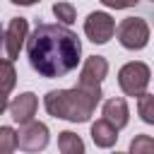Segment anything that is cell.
<instances>
[{
    "mask_svg": "<svg viewBox=\"0 0 154 154\" xmlns=\"http://www.w3.org/2000/svg\"><path fill=\"white\" fill-rule=\"evenodd\" d=\"M82 55V41L77 34L63 24H36V29L26 38V58L34 72L46 79L70 75Z\"/></svg>",
    "mask_w": 154,
    "mask_h": 154,
    "instance_id": "cell-1",
    "label": "cell"
},
{
    "mask_svg": "<svg viewBox=\"0 0 154 154\" xmlns=\"http://www.w3.org/2000/svg\"><path fill=\"white\" fill-rule=\"evenodd\" d=\"M101 87H72V89H53L43 96V108L48 116L70 120V123H87L96 103L101 101Z\"/></svg>",
    "mask_w": 154,
    "mask_h": 154,
    "instance_id": "cell-2",
    "label": "cell"
},
{
    "mask_svg": "<svg viewBox=\"0 0 154 154\" xmlns=\"http://www.w3.org/2000/svg\"><path fill=\"white\" fill-rule=\"evenodd\" d=\"M149 82H152V72H149L147 63L132 60L118 70V87L123 89L125 96H142L147 91Z\"/></svg>",
    "mask_w": 154,
    "mask_h": 154,
    "instance_id": "cell-3",
    "label": "cell"
},
{
    "mask_svg": "<svg viewBox=\"0 0 154 154\" xmlns=\"http://www.w3.org/2000/svg\"><path fill=\"white\" fill-rule=\"evenodd\" d=\"M118 43L128 51H142L149 43V24L142 17H125L116 26Z\"/></svg>",
    "mask_w": 154,
    "mask_h": 154,
    "instance_id": "cell-4",
    "label": "cell"
},
{
    "mask_svg": "<svg viewBox=\"0 0 154 154\" xmlns=\"http://www.w3.org/2000/svg\"><path fill=\"white\" fill-rule=\"evenodd\" d=\"M48 125L38 123V120H29L22 123L17 130V147L24 152H41L48 144Z\"/></svg>",
    "mask_w": 154,
    "mask_h": 154,
    "instance_id": "cell-5",
    "label": "cell"
},
{
    "mask_svg": "<svg viewBox=\"0 0 154 154\" xmlns=\"http://www.w3.org/2000/svg\"><path fill=\"white\" fill-rule=\"evenodd\" d=\"M84 34L91 43H108L116 34V19L108 12H91L84 19Z\"/></svg>",
    "mask_w": 154,
    "mask_h": 154,
    "instance_id": "cell-6",
    "label": "cell"
},
{
    "mask_svg": "<svg viewBox=\"0 0 154 154\" xmlns=\"http://www.w3.org/2000/svg\"><path fill=\"white\" fill-rule=\"evenodd\" d=\"M26 38H29V22L24 17H12L5 29V41H2L5 55L10 60H14L19 55V51L26 46Z\"/></svg>",
    "mask_w": 154,
    "mask_h": 154,
    "instance_id": "cell-7",
    "label": "cell"
},
{
    "mask_svg": "<svg viewBox=\"0 0 154 154\" xmlns=\"http://www.w3.org/2000/svg\"><path fill=\"white\" fill-rule=\"evenodd\" d=\"M108 75V60L103 55H89L79 70V82L82 87H101V82Z\"/></svg>",
    "mask_w": 154,
    "mask_h": 154,
    "instance_id": "cell-8",
    "label": "cell"
},
{
    "mask_svg": "<svg viewBox=\"0 0 154 154\" xmlns=\"http://www.w3.org/2000/svg\"><path fill=\"white\" fill-rule=\"evenodd\" d=\"M36 108H38V99H36V94H31V91H24V94L14 96V99L10 101V106H7L10 118H12L14 123H19V125L34 120Z\"/></svg>",
    "mask_w": 154,
    "mask_h": 154,
    "instance_id": "cell-9",
    "label": "cell"
},
{
    "mask_svg": "<svg viewBox=\"0 0 154 154\" xmlns=\"http://www.w3.org/2000/svg\"><path fill=\"white\" fill-rule=\"evenodd\" d=\"M101 116H103L111 125H116L118 130H123V128L128 125V120H130V111H128L125 99H123V96L106 99V101H103V108H101Z\"/></svg>",
    "mask_w": 154,
    "mask_h": 154,
    "instance_id": "cell-10",
    "label": "cell"
},
{
    "mask_svg": "<svg viewBox=\"0 0 154 154\" xmlns=\"http://www.w3.org/2000/svg\"><path fill=\"white\" fill-rule=\"evenodd\" d=\"M91 140H94L96 147H101V149H111V147L118 142V128L111 125L106 118H101V120L91 123Z\"/></svg>",
    "mask_w": 154,
    "mask_h": 154,
    "instance_id": "cell-11",
    "label": "cell"
},
{
    "mask_svg": "<svg viewBox=\"0 0 154 154\" xmlns=\"http://www.w3.org/2000/svg\"><path fill=\"white\" fill-rule=\"evenodd\" d=\"M58 149L63 154H82L84 152V142L79 135H75L72 130H63L58 137Z\"/></svg>",
    "mask_w": 154,
    "mask_h": 154,
    "instance_id": "cell-12",
    "label": "cell"
},
{
    "mask_svg": "<svg viewBox=\"0 0 154 154\" xmlns=\"http://www.w3.org/2000/svg\"><path fill=\"white\" fill-rule=\"evenodd\" d=\"M17 84V72L10 58H0V91L10 94Z\"/></svg>",
    "mask_w": 154,
    "mask_h": 154,
    "instance_id": "cell-13",
    "label": "cell"
},
{
    "mask_svg": "<svg viewBox=\"0 0 154 154\" xmlns=\"http://www.w3.org/2000/svg\"><path fill=\"white\" fill-rule=\"evenodd\" d=\"M137 116L147 123V125H154V96L152 94H142L137 96Z\"/></svg>",
    "mask_w": 154,
    "mask_h": 154,
    "instance_id": "cell-14",
    "label": "cell"
},
{
    "mask_svg": "<svg viewBox=\"0 0 154 154\" xmlns=\"http://www.w3.org/2000/svg\"><path fill=\"white\" fill-rule=\"evenodd\" d=\"M17 149V130L10 125H0V154H10Z\"/></svg>",
    "mask_w": 154,
    "mask_h": 154,
    "instance_id": "cell-15",
    "label": "cell"
},
{
    "mask_svg": "<svg viewBox=\"0 0 154 154\" xmlns=\"http://www.w3.org/2000/svg\"><path fill=\"white\" fill-rule=\"evenodd\" d=\"M53 14H55V19L58 22H63V24H72L75 22V17H77V12H75V7L70 5V2H55L53 5Z\"/></svg>",
    "mask_w": 154,
    "mask_h": 154,
    "instance_id": "cell-16",
    "label": "cell"
},
{
    "mask_svg": "<svg viewBox=\"0 0 154 154\" xmlns=\"http://www.w3.org/2000/svg\"><path fill=\"white\" fill-rule=\"evenodd\" d=\"M130 152L132 154H154V137L149 135H137L130 142Z\"/></svg>",
    "mask_w": 154,
    "mask_h": 154,
    "instance_id": "cell-17",
    "label": "cell"
},
{
    "mask_svg": "<svg viewBox=\"0 0 154 154\" xmlns=\"http://www.w3.org/2000/svg\"><path fill=\"white\" fill-rule=\"evenodd\" d=\"M140 0H101V5L111 7V10H128V7H135Z\"/></svg>",
    "mask_w": 154,
    "mask_h": 154,
    "instance_id": "cell-18",
    "label": "cell"
},
{
    "mask_svg": "<svg viewBox=\"0 0 154 154\" xmlns=\"http://www.w3.org/2000/svg\"><path fill=\"white\" fill-rule=\"evenodd\" d=\"M7 106H10V101H7V94H5V91H0V116L7 111Z\"/></svg>",
    "mask_w": 154,
    "mask_h": 154,
    "instance_id": "cell-19",
    "label": "cell"
},
{
    "mask_svg": "<svg viewBox=\"0 0 154 154\" xmlns=\"http://www.w3.org/2000/svg\"><path fill=\"white\" fill-rule=\"evenodd\" d=\"M10 2H14V5H22V7H29V5H36V2H41V0H10Z\"/></svg>",
    "mask_w": 154,
    "mask_h": 154,
    "instance_id": "cell-20",
    "label": "cell"
},
{
    "mask_svg": "<svg viewBox=\"0 0 154 154\" xmlns=\"http://www.w3.org/2000/svg\"><path fill=\"white\" fill-rule=\"evenodd\" d=\"M2 41H5V31H2V26H0V48H2Z\"/></svg>",
    "mask_w": 154,
    "mask_h": 154,
    "instance_id": "cell-21",
    "label": "cell"
},
{
    "mask_svg": "<svg viewBox=\"0 0 154 154\" xmlns=\"http://www.w3.org/2000/svg\"><path fill=\"white\" fill-rule=\"evenodd\" d=\"M152 2H154V0H152Z\"/></svg>",
    "mask_w": 154,
    "mask_h": 154,
    "instance_id": "cell-22",
    "label": "cell"
}]
</instances>
